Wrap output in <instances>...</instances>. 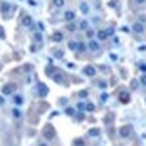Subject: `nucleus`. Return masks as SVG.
<instances>
[{
  "instance_id": "1",
  "label": "nucleus",
  "mask_w": 146,
  "mask_h": 146,
  "mask_svg": "<svg viewBox=\"0 0 146 146\" xmlns=\"http://www.w3.org/2000/svg\"><path fill=\"white\" fill-rule=\"evenodd\" d=\"M49 76H51V79L52 81H55V82H59V84H66V77H64V74L60 72L59 69H49Z\"/></svg>"
},
{
  "instance_id": "2",
  "label": "nucleus",
  "mask_w": 146,
  "mask_h": 146,
  "mask_svg": "<svg viewBox=\"0 0 146 146\" xmlns=\"http://www.w3.org/2000/svg\"><path fill=\"white\" fill-rule=\"evenodd\" d=\"M13 10H15V9H13L10 3H7V2H2V5H0V12H2V15L5 17V19H9V17L12 15Z\"/></svg>"
},
{
  "instance_id": "3",
  "label": "nucleus",
  "mask_w": 146,
  "mask_h": 146,
  "mask_svg": "<svg viewBox=\"0 0 146 146\" xmlns=\"http://www.w3.org/2000/svg\"><path fill=\"white\" fill-rule=\"evenodd\" d=\"M42 134H44V138H47V140H52L54 138V128L51 126V124H47V126L44 128V131H42Z\"/></svg>"
},
{
  "instance_id": "4",
  "label": "nucleus",
  "mask_w": 146,
  "mask_h": 146,
  "mask_svg": "<svg viewBox=\"0 0 146 146\" xmlns=\"http://www.w3.org/2000/svg\"><path fill=\"white\" fill-rule=\"evenodd\" d=\"M131 126H123V128H119V136L121 138H128V136H131Z\"/></svg>"
},
{
  "instance_id": "5",
  "label": "nucleus",
  "mask_w": 146,
  "mask_h": 146,
  "mask_svg": "<svg viewBox=\"0 0 146 146\" xmlns=\"http://www.w3.org/2000/svg\"><path fill=\"white\" fill-rule=\"evenodd\" d=\"M82 72L86 74V76L92 77V76H94L96 72H98V71H96V67H94V66H86V67H84V71H82Z\"/></svg>"
},
{
  "instance_id": "6",
  "label": "nucleus",
  "mask_w": 146,
  "mask_h": 146,
  "mask_svg": "<svg viewBox=\"0 0 146 146\" xmlns=\"http://www.w3.org/2000/svg\"><path fill=\"white\" fill-rule=\"evenodd\" d=\"M119 101L124 102V104H126V102H129V92H128V91H121L119 92Z\"/></svg>"
},
{
  "instance_id": "7",
  "label": "nucleus",
  "mask_w": 146,
  "mask_h": 146,
  "mask_svg": "<svg viewBox=\"0 0 146 146\" xmlns=\"http://www.w3.org/2000/svg\"><path fill=\"white\" fill-rule=\"evenodd\" d=\"M39 89H37V92H39V96H42V98H45V96H47V87H45V84H39L37 86Z\"/></svg>"
},
{
  "instance_id": "8",
  "label": "nucleus",
  "mask_w": 146,
  "mask_h": 146,
  "mask_svg": "<svg viewBox=\"0 0 146 146\" xmlns=\"http://www.w3.org/2000/svg\"><path fill=\"white\" fill-rule=\"evenodd\" d=\"M15 87H17L15 84H7V86L2 89V91H3V94H12V92L15 91Z\"/></svg>"
},
{
  "instance_id": "9",
  "label": "nucleus",
  "mask_w": 146,
  "mask_h": 146,
  "mask_svg": "<svg viewBox=\"0 0 146 146\" xmlns=\"http://www.w3.org/2000/svg\"><path fill=\"white\" fill-rule=\"evenodd\" d=\"M133 30L136 32V34H141V32H144V25H143L141 22H136V24L133 25Z\"/></svg>"
},
{
  "instance_id": "10",
  "label": "nucleus",
  "mask_w": 146,
  "mask_h": 146,
  "mask_svg": "<svg viewBox=\"0 0 146 146\" xmlns=\"http://www.w3.org/2000/svg\"><path fill=\"white\" fill-rule=\"evenodd\" d=\"M89 49H91L92 52H94V51H99V42L91 40V42H89Z\"/></svg>"
},
{
  "instance_id": "11",
  "label": "nucleus",
  "mask_w": 146,
  "mask_h": 146,
  "mask_svg": "<svg viewBox=\"0 0 146 146\" xmlns=\"http://www.w3.org/2000/svg\"><path fill=\"white\" fill-rule=\"evenodd\" d=\"M62 39H64V35L60 34V32H55V34L52 35V40H54V42H60Z\"/></svg>"
},
{
  "instance_id": "12",
  "label": "nucleus",
  "mask_w": 146,
  "mask_h": 146,
  "mask_svg": "<svg viewBox=\"0 0 146 146\" xmlns=\"http://www.w3.org/2000/svg\"><path fill=\"white\" fill-rule=\"evenodd\" d=\"M64 17H66L67 22H72V20H74V12H71V10H69V12H66V15H64Z\"/></svg>"
},
{
  "instance_id": "13",
  "label": "nucleus",
  "mask_w": 146,
  "mask_h": 146,
  "mask_svg": "<svg viewBox=\"0 0 146 146\" xmlns=\"http://www.w3.org/2000/svg\"><path fill=\"white\" fill-rule=\"evenodd\" d=\"M22 24H24V25H27V27H30L32 25V19H30V17H24V19H22Z\"/></svg>"
},
{
  "instance_id": "14",
  "label": "nucleus",
  "mask_w": 146,
  "mask_h": 146,
  "mask_svg": "<svg viewBox=\"0 0 146 146\" xmlns=\"http://www.w3.org/2000/svg\"><path fill=\"white\" fill-rule=\"evenodd\" d=\"M52 5L57 7V9H60V7L64 5V0H54V2H52Z\"/></svg>"
},
{
  "instance_id": "15",
  "label": "nucleus",
  "mask_w": 146,
  "mask_h": 146,
  "mask_svg": "<svg viewBox=\"0 0 146 146\" xmlns=\"http://www.w3.org/2000/svg\"><path fill=\"white\" fill-rule=\"evenodd\" d=\"M22 101H24V99H22V96H13V102H15L17 106H19V104H22Z\"/></svg>"
},
{
  "instance_id": "16",
  "label": "nucleus",
  "mask_w": 146,
  "mask_h": 146,
  "mask_svg": "<svg viewBox=\"0 0 146 146\" xmlns=\"http://www.w3.org/2000/svg\"><path fill=\"white\" fill-rule=\"evenodd\" d=\"M98 37L101 39V40H102V39H106V37H108V34H106V30H99V32H98Z\"/></svg>"
},
{
  "instance_id": "17",
  "label": "nucleus",
  "mask_w": 146,
  "mask_h": 146,
  "mask_svg": "<svg viewBox=\"0 0 146 146\" xmlns=\"http://www.w3.org/2000/svg\"><path fill=\"white\" fill-rule=\"evenodd\" d=\"M81 10H82V13H87L89 12V5L87 3H81Z\"/></svg>"
},
{
  "instance_id": "18",
  "label": "nucleus",
  "mask_w": 146,
  "mask_h": 146,
  "mask_svg": "<svg viewBox=\"0 0 146 146\" xmlns=\"http://www.w3.org/2000/svg\"><path fill=\"white\" fill-rule=\"evenodd\" d=\"M79 29L81 30H87V22H86V20H82V22L79 24Z\"/></svg>"
},
{
  "instance_id": "19",
  "label": "nucleus",
  "mask_w": 146,
  "mask_h": 146,
  "mask_svg": "<svg viewBox=\"0 0 146 146\" xmlns=\"http://www.w3.org/2000/svg\"><path fill=\"white\" fill-rule=\"evenodd\" d=\"M69 49H71V51H76V49H77V42H69Z\"/></svg>"
},
{
  "instance_id": "20",
  "label": "nucleus",
  "mask_w": 146,
  "mask_h": 146,
  "mask_svg": "<svg viewBox=\"0 0 146 146\" xmlns=\"http://www.w3.org/2000/svg\"><path fill=\"white\" fill-rule=\"evenodd\" d=\"M86 109H87V111H94V104H92V102H87V104H86Z\"/></svg>"
},
{
  "instance_id": "21",
  "label": "nucleus",
  "mask_w": 146,
  "mask_h": 146,
  "mask_svg": "<svg viewBox=\"0 0 146 146\" xmlns=\"http://www.w3.org/2000/svg\"><path fill=\"white\" fill-rule=\"evenodd\" d=\"M12 114H13V117H17V119H19V117H20V111H19V109H13Z\"/></svg>"
},
{
  "instance_id": "22",
  "label": "nucleus",
  "mask_w": 146,
  "mask_h": 146,
  "mask_svg": "<svg viewBox=\"0 0 146 146\" xmlns=\"http://www.w3.org/2000/svg\"><path fill=\"white\" fill-rule=\"evenodd\" d=\"M77 49H79V51L82 52V51H86V45H84L82 42H79V44H77Z\"/></svg>"
},
{
  "instance_id": "23",
  "label": "nucleus",
  "mask_w": 146,
  "mask_h": 146,
  "mask_svg": "<svg viewBox=\"0 0 146 146\" xmlns=\"http://www.w3.org/2000/svg\"><path fill=\"white\" fill-rule=\"evenodd\" d=\"M98 134H99L98 129H91V131H89V136H98Z\"/></svg>"
},
{
  "instance_id": "24",
  "label": "nucleus",
  "mask_w": 146,
  "mask_h": 146,
  "mask_svg": "<svg viewBox=\"0 0 146 146\" xmlns=\"http://www.w3.org/2000/svg\"><path fill=\"white\" fill-rule=\"evenodd\" d=\"M74 146H86V144H84V141H82V140H76Z\"/></svg>"
},
{
  "instance_id": "25",
  "label": "nucleus",
  "mask_w": 146,
  "mask_h": 146,
  "mask_svg": "<svg viewBox=\"0 0 146 146\" xmlns=\"http://www.w3.org/2000/svg\"><path fill=\"white\" fill-rule=\"evenodd\" d=\"M34 39H35L37 42H42V35H40V34H34Z\"/></svg>"
},
{
  "instance_id": "26",
  "label": "nucleus",
  "mask_w": 146,
  "mask_h": 146,
  "mask_svg": "<svg viewBox=\"0 0 146 146\" xmlns=\"http://www.w3.org/2000/svg\"><path fill=\"white\" fill-rule=\"evenodd\" d=\"M99 87H101V89H106V87H108V84H106L104 81H99Z\"/></svg>"
},
{
  "instance_id": "27",
  "label": "nucleus",
  "mask_w": 146,
  "mask_h": 146,
  "mask_svg": "<svg viewBox=\"0 0 146 146\" xmlns=\"http://www.w3.org/2000/svg\"><path fill=\"white\" fill-rule=\"evenodd\" d=\"M66 114L72 116V114H74V109H72V108H67V109H66Z\"/></svg>"
},
{
  "instance_id": "28",
  "label": "nucleus",
  "mask_w": 146,
  "mask_h": 146,
  "mask_svg": "<svg viewBox=\"0 0 146 146\" xmlns=\"http://www.w3.org/2000/svg\"><path fill=\"white\" fill-rule=\"evenodd\" d=\"M113 32H114V29H113V27H109V29H106V34H108V37H109V35H113Z\"/></svg>"
},
{
  "instance_id": "29",
  "label": "nucleus",
  "mask_w": 146,
  "mask_h": 146,
  "mask_svg": "<svg viewBox=\"0 0 146 146\" xmlns=\"http://www.w3.org/2000/svg\"><path fill=\"white\" fill-rule=\"evenodd\" d=\"M141 84H143V86H146V74H143V76H141Z\"/></svg>"
},
{
  "instance_id": "30",
  "label": "nucleus",
  "mask_w": 146,
  "mask_h": 146,
  "mask_svg": "<svg viewBox=\"0 0 146 146\" xmlns=\"http://www.w3.org/2000/svg\"><path fill=\"white\" fill-rule=\"evenodd\" d=\"M67 29H69V30H76V25H74V24H72V22H71V24H69V25H67Z\"/></svg>"
},
{
  "instance_id": "31",
  "label": "nucleus",
  "mask_w": 146,
  "mask_h": 146,
  "mask_svg": "<svg viewBox=\"0 0 146 146\" xmlns=\"http://www.w3.org/2000/svg\"><path fill=\"white\" fill-rule=\"evenodd\" d=\"M54 55H55V57H62V51H55Z\"/></svg>"
},
{
  "instance_id": "32",
  "label": "nucleus",
  "mask_w": 146,
  "mask_h": 146,
  "mask_svg": "<svg viewBox=\"0 0 146 146\" xmlns=\"http://www.w3.org/2000/svg\"><path fill=\"white\" fill-rule=\"evenodd\" d=\"M86 35H87V37H92V35H94V30H89V29H87V32H86Z\"/></svg>"
},
{
  "instance_id": "33",
  "label": "nucleus",
  "mask_w": 146,
  "mask_h": 146,
  "mask_svg": "<svg viewBox=\"0 0 146 146\" xmlns=\"http://www.w3.org/2000/svg\"><path fill=\"white\" fill-rule=\"evenodd\" d=\"M77 108H79V109H81V111H82V109H84V108H86V106H84V102H79V106H77Z\"/></svg>"
},
{
  "instance_id": "34",
  "label": "nucleus",
  "mask_w": 146,
  "mask_h": 146,
  "mask_svg": "<svg viewBox=\"0 0 146 146\" xmlns=\"http://www.w3.org/2000/svg\"><path fill=\"white\" fill-rule=\"evenodd\" d=\"M131 86H133L134 89H136V87H138V81H133V82H131Z\"/></svg>"
},
{
  "instance_id": "35",
  "label": "nucleus",
  "mask_w": 146,
  "mask_h": 146,
  "mask_svg": "<svg viewBox=\"0 0 146 146\" xmlns=\"http://www.w3.org/2000/svg\"><path fill=\"white\" fill-rule=\"evenodd\" d=\"M134 2H138V3H144L146 0H134Z\"/></svg>"
},
{
  "instance_id": "36",
  "label": "nucleus",
  "mask_w": 146,
  "mask_h": 146,
  "mask_svg": "<svg viewBox=\"0 0 146 146\" xmlns=\"http://www.w3.org/2000/svg\"><path fill=\"white\" fill-rule=\"evenodd\" d=\"M0 37H3V29H0Z\"/></svg>"
},
{
  "instance_id": "37",
  "label": "nucleus",
  "mask_w": 146,
  "mask_h": 146,
  "mask_svg": "<svg viewBox=\"0 0 146 146\" xmlns=\"http://www.w3.org/2000/svg\"><path fill=\"white\" fill-rule=\"evenodd\" d=\"M40 146H47V144H44V143H42V144H40Z\"/></svg>"
}]
</instances>
